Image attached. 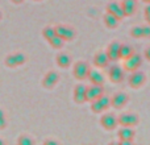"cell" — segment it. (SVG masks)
Returning <instances> with one entry per match:
<instances>
[{"mask_svg":"<svg viewBox=\"0 0 150 145\" xmlns=\"http://www.w3.org/2000/svg\"><path fill=\"white\" fill-rule=\"evenodd\" d=\"M109 106H111V99H109L108 96H105L104 94L100 98L91 102V109H92L95 114H100V112L105 111Z\"/></svg>","mask_w":150,"mask_h":145,"instance_id":"6da1fadb","label":"cell"},{"mask_svg":"<svg viewBox=\"0 0 150 145\" xmlns=\"http://www.w3.org/2000/svg\"><path fill=\"white\" fill-rule=\"evenodd\" d=\"M119 124L121 127H134V125L138 124L140 122V117H138L137 114H133V112H125V114H121L119 117Z\"/></svg>","mask_w":150,"mask_h":145,"instance_id":"7a4b0ae2","label":"cell"},{"mask_svg":"<svg viewBox=\"0 0 150 145\" xmlns=\"http://www.w3.org/2000/svg\"><path fill=\"white\" fill-rule=\"evenodd\" d=\"M142 63V57L138 53H133L129 58L124 60V69L128 71H136Z\"/></svg>","mask_w":150,"mask_h":145,"instance_id":"3957f363","label":"cell"},{"mask_svg":"<svg viewBox=\"0 0 150 145\" xmlns=\"http://www.w3.org/2000/svg\"><path fill=\"white\" fill-rule=\"evenodd\" d=\"M90 66H88L87 62H83V61H79L74 65V77L79 80H83L86 78H88V72H90Z\"/></svg>","mask_w":150,"mask_h":145,"instance_id":"277c9868","label":"cell"},{"mask_svg":"<svg viewBox=\"0 0 150 145\" xmlns=\"http://www.w3.org/2000/svg\"><path fill=\"white\" fill-rule=\"evenodd\" d=\"M120 139V143L124 145H130L133 143V139H134V131L132 129V127H122L121 129L117 133Z\"/></svg>","mask_w":150,"mask_h":145,"instance_id":"5b68a950","label":"cell"},{"mask_svg":"<svg viewBox=\"0 0 150 145\" xmlns=\"http://www.w3.org/2000/svg\"><path fill=\"white\" fill-rule=\"evenodd\" d=\"M103 94H104L103 86L92 85V83H91V86H88L87 90H86V99H87L88 102H92V100H95V99L100 98Z\"/></svg>","mask_w":150,"mask_h":145,"instance_id":"8992f818","label":"cell"},{"mask_svg":"<svg viewBox=\"0 0 150 145\" xmlns=\"http://www.w3.org/2000/svg\"><path fill=\"white\" fill-rule=\"evenodd\" d=\"M26 57L23 53H15V54H9L5 58V66L8 68H17V66L25 63Z\"/></svg>","mask_w":150,"mask_h":145,"instance_id":"52a82bcc","label":"cell"},{"mask_svg":"<svg viewBox=\"0 0 150 145\" xmlns=\"http://www.w3.org/2000/svg\"><path fill=\"white\" fill-rule=\"evenodd\" d=\"M55 32L58 36H61L65 41H71L75 37V29L67 25H57L55 26Z\"/></svg>","mask_w":150,"mask_h":145,"instance_id":"ba28073f","label":"cell"},{"mask_svg":"<svg viewBox=\"0 0 150 145\" xmlns=\"http://www.w3.org/2000/svg\"><path fill=\"white\" fill-rule=\"evenodd\" d=\"M100 124L103 125L104 129L112 131V129H115V128L117 127V124H119V120H117V117L115 116V115H112V114H105V115H103V116H101Z\"/></svg>","mask_w":150,"mask_h":145,"instance_id":"9c48e42d","label":"cell"},{"mask_svg":"<svg viewBox=\"0 0 150 145\" xmlns=\"http://www.w3.org/2000/svg\"><path fill=\"white\" fill-rule=\"evenodd\" d=\"M145 79H146V77L142 71L136 70V71H133L132 75L129 77V86L132 88H140L141 86L145 83Z\"/></svg>","mask_w":150,"mask_h":145,"instance_id":"30bf717a","label":"cell"},{"mask_svg":"<svg viewBox=\"0 0 150 145\" xmlns=\"http://www.w3.org/2000/svg\"><path fill=\"white\" fill-rule=\"evenodd\" d=\"M128 99H129L128 94H125V92H117V94H115V95L112 96L111 106L113 107V108H116V109H120V108H122V107H124L125 104L128 103Z\"/></svg>","mask_w":150,"mask_h":145,"instance_id":"8fae6325","label":"cell"},{"mask_svg":"<svg viewBox=\"0 0 150 145\" xmlns=\"http://www.w3.org/2000/svg\"><path fill=\"white\" fill-rule=\"evenodd\" d=\"M58 79H59V74L57 71H49L46 75L44 77V80H42V86L47 90L53 88L55 85H57Z\"/></svg>","mask_w":150,"mask_h":145,"instance_id":"7c38bea8","label":"cell"},{"mask_svg":"<svg viewBox=\"0 0 150 145\" xmlns=\"http://www.w3.org/2000/svg\"><path fill=\"white\" fill-rule=\"evenodd\" d=\"M108 75H109L111 82H113V83H120L122 79H124V71H122V69L117 65H113L112 68H109Z\"/></svg>","mask_w":150,"mask_h":145,"instance_id":"4fadbf2b","label":"cell"},{"mask_svg":"<svg viewBox=\"0 0 150 145\" xmlns=\"http://www.w3.org/2000/svg\"><path fill=\"white\" fill-rule=\"evenodd\" d=\"M86 90H87V87H86L84 85H76L74 88V100L75 103L78 104H82L84 103V102H87V99H86Z\"/></svg>","mask_w":150,"mask_h":145,"instance_id":"5bb4252c","label":"cell"},{"mask_svg":"<svg viewBox=\"0 0 150 145\" xmlns=\"http://www.w3.org/2000/svg\"><path fill=\"white\" fill-rule=\"evenodd\" d=\"M120 42L113 41L107 48V54L109 57V61H117L120 58Z\"/></svg>","mask_w":150,"mask_h":145,"instance_id":"9a60e30c","label":"cell"},{"mask_svg":"<svg viewBox=\"0 0 150 145\" xmlns=\"http://www.w3.org/2000/svg\"><path fill=\"white\" fill-rule=\"evenodd\" d=\"M107 12L112 13V15H115L119 20H121V18L125 17V13H124V9H122L121 4H119V3H109L108 5H107Z\"/></svg>","mask_w":150,"mask_h":145,"instance_id":"2e32d148","label":"cell"},{"mask_svg":"<svg viewBox=\"0 0 150 145\" xmlns=\"http://www.w3.org/2000/svg\"><path fill=\"white\" fill-rule=\"evenodd\" d=\"M93 63L96 68H107L109 63V57L107 52H99L93 57Z\"/></svg>","mask_w":150,"mask_h":145,"instance_id":"e0dca14e","label":"cell"},{"mask_svg":"<svg viewBox=\"0 0 150 145\" xmlns=\"http://www.w3.org/2000/svg\"><path fill=\"white\" fill-rule=\"evenodd\" d=\"M55 61H57V65L59 66V68H62V69H66V68H69V66L71 65V57L67 54V53H63V52L58 53Z\"/></svg>","mask_w":150,"mask_h":145,"instance_id":"ac0fdd59","label":"cell"},{"mask_svg":"<svg viewBox=\"0 0 150 145\" xmlns=\"http://www.w3.org/2000/svg\"><path fill=\"white\" fill-rule=\"evenodd\" d=\"M121 7H122V9H124L125 16H132L133 13L136 12L137 4H136V0H122Z\"/></svg>","mask_w":150,"mask_h":145,"instance_id":"d6986e66","label":"cell"},{"mask_svg":"<svg viewBox=\"0 0 150 145\" xmlns=\"http://www.w3.org/2000/svg\"><path fill=\"white\" fill-rule=\"evenodd\" d=\"M88 79H90V82L92 85H101V86L104 85L103 74L98 70H90V72H88Z\"/></svg>","mask_w":150,"mask_h":145,"instance_id":"ffe728a7","label":"cell"},{"mask_svg":"<svg viewBox=\"0 0 150 145\" xmlns=\"http://www.w3.org/2000/svg\"><path fill=\"white\" fill-rule=\"evenodd\" d=\"M119 18L116 17L115 15H112V13L107 12L105 15H104V24H105L107 28L109 29H115L117 25H119Z\"/></svg>","mask_w":150,"mask_h":145,"instance_id":"44dd1931","label":"cell"},{"mask_svg":"<svg viewBox=\"0 0 150 145\" xmlns=\"http://www.w3.org/2000/svg\"><path fill=\"white\" fill-rule=\"evenodd\" d=\"M133 53H134V50H133V48L130 46V45H128V44L120 45V58H121V60H127V58H129Z\"/></svg>","mask_w":150,"mask_h":145,"instance_id":"7402d4cb","label":"cell"},{"mask_svg":"<svg viewBox=\"0 0 150 145\" xmlns=\"http://www.w3.org/2000/svg\"><path fill=\"white\" fill-rule=\"evenodd\" d=\"M47 42H49V44L52 45L53 48H55V49H59V48H62V46H63V42H65V40H63L61 36L55 34V36H54V37H52V38H50Z\"/></svg>","mask_w":150,"mask_h":145,"instance_id":"603a6c76","label":"cell"},{"mask_svg":"<svg viewBox=\"0 0 150 145\" xmlns=\"http://www.w3.org/2000/svg\"><path fill=\"white\" fill-rule=\"evenodd\" d=\"M55 34H57V32H55V26L54 28H53V26H45L44 31H42V36H44L47 41H49L52 37H54Z\"/></svg>","mask_w":150,"mask_h":145,"instance_id":"cb8c5ba5","label":"cell"},{"mask_svg":"<svg viewBox=\"0 0 150 145\" xmlns=\"http://www.w3.org/2000/svg\"><path fill=\"white\" fill-rule=\"evenodd\" d=\"M130 36L134 37V38H141V37H144L142 26H133V28L130 29Z\"/></svg>","mask_w":150,"mask_h":145,"instance_id":"d4e9b609","label":"cell"},{"mask_svg":"<svg viewBox=\"0 0 150 145\" xmlns=\"http://www.w3.org/2000/svg\"><path fill=\"white\" fill-rule=\"evenodd\" d=\"M17 143L20 144V145H33L34 144V141L32 140L29 136H26V135H23L20 139L17 140Z\"/></svg>","mask_w":150,"mask_h":145,"instance_id":"484cf974","label":"cell"},{"mask_svg":"<svg viewBox=\"0 0 150 145\" xmlns=\"http://www.w3.org/2000/svg\"><path fill=\"white\" fill-rule=\"evenodd\" d=\"M5 127H7V119H5L3 109H0V129H4Z\"/></svg>","mask_w":150,"mask_h":145,"instance_id":"4316f807","label":"cell"},{"mask_svg":"<svg viewBox=\"0 0 150 145\" xmlns=\"http://www.w3.org/2000/svg\"><path fill=\"white\" fill-rule=\"evenodd\" d=\"M142 31H144V37H150V25L149 24L142 26Z\"/></svg>","mask_w":150,"mask_h":145,"instance_id":"83f0119b","label":"cell"},{"mask_svg":"<svg viewBox=\"0 0 150 145\" xmlns=\"http://www.w3.org/2000/svg\"><path fill=\"white\" fill-rule=\"evenodd\" d=\"M145 58H146L148 61H150V46L145 49Z\"/></svg>","mask_w":150,"mask_h":145,"instance_id":"f1b7e54d","label":"cell"},{"mask_svg":"<svg viewBox=\"0 0 150 145\" xmlns=\"http://www.w3.org/2000/svg\"><path fill=\"white\" fill-rule=\"evenodd\" d=\"M144 12H145V15H150V4L146 5L145 9H144Z\"/></svg>","mask_w":150,"mask_h":145,"instance_id":"f546056e","label":"cell"},{"mask_svg":"<svg viewBox=\"0 0 150 145\" xmlns=\"http://www.w3.org/2000/svg\"><path fill=\"white\" fill-rule=\"evenodd\" d=\"M145 18H146V23L150 25V15H145Z\"/></svg>","mask_w":150,"mask_h":145,"instance_id":"4dcf8cb0","label":"cell"},{"mask_svg":"<svg viewBox=\"0 0 150 145\" xmlns=\"http://www.w3.org/2000/svg\"><path fill=\"white\" fill-rule=\"evenodd\" d=\"M45 144H57V141H53V140H47V141H45Z\"/></svg>","mask_w":150,"mask_h":145,"instance_id":"1f68e13d","label":"cell"},{"mask_svg":"<svg viewBox=\"0 0 150 145\" xmlns=\"http://www.w3.org/2000/svg\"><path fill=\"white\" fill-rule=\"evenodd\" d=\"M24 0H12V3H15V4H20V3H23Z\"/></svg>","mask_w":150,"mask_h":145,"instance_id":"d6a6232c","label":"cell"},{"mask_svg":"<svg viewBox=\"0 0 150 145\" xmlns=\"http://www.w3.org/2000/svg\"><path fill=\"white\" fill-rule=\"evenodd\" d=\"M142 1H145L146 4H150V0H142Z\"/></svg>","mask_w":150,"mask_h":145,"instance_id":"836d02e7","label":"cell"},{"mask_svg":"<svg viewBox=\"0 0 150 145\" xmlns=\"http://www.w3.org/2000/svg\"><path fill=\"white\" fill-rule=\"evenodd\" d=\"M0 144H4V141H3V140H0Z\"/></svg>","mask_w":150,"mask_h":145,"instance_id":"e575fe53","label":"cell"},{"mask_svg":"<svg viewBox=\"0 0 150 145\" xmlns=\"http://www.w3.org/2000/svg\"><path fill=\"white\" fill-rule=\"evenodd\" d=\"M0 18H1V11H0Z\"/></svg>","mask_w":150,"mask_h":145,"instance_id":"d590c367","label":"cell"},{"mask_svg":"<svg viewBox=\"0 0 150 145\" xmlns=\"http://www.w3.org/2000/svg\"><path fill=\"white\" fill-rule=\"evenodd\" d=\"M34 1H38V0H34Z\"/></svg>","mask_w":150,"mask_h":145,"instance_id":"8d00e7d4","label":"cell"}]
</instances>
